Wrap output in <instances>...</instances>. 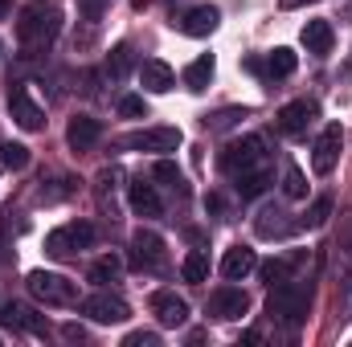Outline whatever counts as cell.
I'll use <instances>...</instances> for the list:
<instances>
[{
  "label": "cell",
  "mask_w": 352,
  "mask_h": 347,
  "mask_svg": "<svg viewBox=\"0 0 352 347\" xmlns=\"http://www.w3.org/2000/svg\"><path fill=\"white\" fill-rule=\"evenodd\" d=\"M180 139H184L180 127H144L135 135H123L119 147H127V152H176Z\"/></svg>",
  "instance_id": "obj_5"
},
{
  "label": "cell",
  "mask_w": 352,
  "mask_h": 347,
  "mask_svg": "<svg viewBox=\"0 0 352 347\" xmlns=\"http://www.w3.org/2000/svg\"><path fill=\"white\" fill-rule=\"evenodd\" d=\"M266 184H270V168H266V164H258V168H250V172H238V176H234V188H238V196H242V200L263 196Z\"/></svg>",
  "instance_id": "obj_21"
},
{
  "label": "cell",
  "mask_w": 352,
  "mask_h": 347,
  "mask_svg": "<svg viewBox=\"0 0 352 347\" xmlns=\"http://www.w3.org/2000/svg\"><path fill=\"white\" fill-rule=\"evenodd\" d=\"M127 204H131V213H135V217H160V213H164V204H160L156 188H152V184H144V180H131V184H127Z\"/></svg>",
  "instance_id": "obj_17"
},
{
  "label": "cell",
  "mask_w": 352,
  "mask_h": 347,
  "mask_svg": "<svg viewBox=\"0 0 352 347\" xmlns=\"http://www.w3.org/2000/svg\"><path fill=\"white\" fill-rule=\"evenodd\" d=\"M25 315H29V307H21V302H4L0 307V323L12 327V331H25Z\"/></svg>",
  "instance_id": "obj_31"
},
{
  "label": "cell",
  "mask_w": 352,
  "mask_h": 347,
  "mask_svg": "<svg viewBox=\"0 0 352 347\" xmlns=\"http://www.w3.org/2000/svg\"><path fill=\"white\" fill-rule=\"evenodd\" d=\"M213 70H217V66H213V53H201L197 62H188V66H184V86L201 94V90L213 82Z\"/></svg>",
  "instance_id": "obj_22"
},
{
  "label": "cell",
  "mask_w": 352,
  "mask_h": 347,
  "mask_svg": "<svg viewBox=\"0 0 352 347\" xmlns=\"http://www.w3.org/2000/svg\"><path fill=\"white\" fill-rule=\"evenodd\" d=\"M29 294L45 307H74L78 302V282H70L66 274H50V270H33L29 274Z\"/></svg>",
  "instance_id": "obj_3"
},
{
  "label": "cell",
  "mask_w": 352,
  "mask_h": 347,
  "mask_svg": "<svg viewBox=\"0 0 352 347\" xmlns=\"http://www.w3.org/2000/svg\"><path fill=\"white\" fill-rule=\"evenodd\" d=\"M291 233H295V225L283 221V213L266 208L263 217H258V237H291Z\"/></svg>",
  "instance_id": "obj_24"
},
{
  "label": "cell",
  "mask_w": 352,
  "mask_h": 347,
  "mask_svg": "<svg viewBox=\"0 0 352 347\" xmlns=\"http://www.w3.org/2000/svg\"><path fill=\"white\" fill-rule=\"evenodd\" d=\"M254 270H258V254H254L250 246H234V250H226V258H221V278L238 282V278H246V274H254Z\"/></svg>",
  "instance_id": "obj_18"
},
{
  "label": "cell",
  "mask_w": 352,
  "mask_h": 347,
  "mask_svg": "<svg viewBox=\"0 0 352 347\" xmlns=\"http://www.w3.org/2000/svg\"><path fill=\"white\" fill-rule=\"evenodd\" d=\"M123 347H160V335H152V331H135V335H127Z\"/></svg>",
  "instance_id": "obj_36"
},
{
  "label": "cell",
  "mask_w": 352,
  "mask_h": 347,
  "mask_svg": "<svg viewBox=\"0 0 352 347\" xmlns=\"http://www.w3.org/2000/svg\"><path fill=\"white\" fill-rule=\"evenodd\" d=\"M180 274H184V282H205L209 278V258L201 250H188L184 261H180Z\"/></svg>",
  "instance_id": "obj_25"
},
{
  "label": "cell",
  "mask_w": 352,
  "mask_h": 347,
  "mask_svg": "<svg viewBox=\"0 0 352 347\" xmlns=\"http://www.w3.org/2000/svg\"><path fill=\"white\" fill-rule=\"evenodd\" d=\"M217 164H221L226 176H238V172L258 168V164H266V139L263 135H242V139H234V143L221 152Z\"/></svg>",
  "instance_id": "obj_4"
},
{
  "label": "cell",
  "mask_w": 352,
  "mask_h": 347,
  "mask_svg": "<svg viewBox=\"0 0 352 347\" xmlns=\"http://www.w3.org/2000/svg\"><path fill=\"white\" fill-rule=\"evenodd\" d=\"M332 41H336L332 21H307V25H303V45H307V53L324 58V53H332Z\"/></svg>",
  "instance_id": "obj_20"
},
{
  "label": "cell",
  "mask_w": 352,
  "mask_h": 347,
  "mask_svg": "<svg viewBox=\"0 0 352 347\" xmlns=\"http://www.w3.org/2000/svg\"><path fill=\"white\" fill-rule=\"evenodd\" d=\"M340 147H344V131H340V123H328V127L320 131L316 147H311V168H316V176H328L336 168Z\"/></svg>",
  "instance_id": "obj_8"
},
{
  "label": "cell",
  "mask_w": 352,
  "mask_h": 347,
  "mask_svg": "<svg viewBox=\"0 0 352 347\" xmlns=\"http://www.w3.org/2000/svg\"><path fill=\"white\" fill-rule=\"evenodd\" d=\"M8 12H12V4H8V0H0V21H4Z\"/></svg>",
  "instance_id": "obj_38"
},
{
  "label": "cell",
  "mask_w": 352,
  "mask_h": 347,
  "mask_svg": "<svg viewBox=\"0 0 352 347\" xmlns=\"http://www.w3.org/2000/svg\"><path fill=\"white\" fill-rule=\"evenodd\" d=\"M283 8H299V4H307V0H278Z\"/></svg>",
  "instance_id": "obj_39"
},
{
  "label": "cell",
  "mask_w": 352,
  "mask_h": 347,
  "mask_svg": "<svg viewBox=\"0 0 352 347\" xmlns=\"http://www.w3.org/2000/svg\"><path fill=\"white\" fill-rule=\"evenodd\" d=\"M217 8L213 4H197V8H188V12H180L176 16V29L184 33V37H209L213 29H217Z\"/></svg>",
  "instance_id": "obj_15"
},
{
  "label": "cell",
  "mask_w": 352,
  "mask_h": 347,
  "mask_svg": "<svg viewBox=\"0 0 352 347\" xmlns=\"http://www.w3.org/2000/svg\"><path fill=\"white\" fill-rule=\"evenodd\" d=\"M78 12H82V21H102L107 0H78Z\"/></svg>",
  "instance_id": "obj_35"
},
{
  "label": "cell",
  "mask_w": 352,
  "mask_h": 347,
  "mask_svg": "<svg viewBox=\"0 0 352 347\" xmlns=\"http://www.w3.org/2000/svg\"><path fill=\"white\" fill-rule=\"evenodd\" d=\"M295 66H299V58H295V49H287V45H278V49L266 58V74H270V78H287V74H295Z\"/></svg>",
  "instance_id": "obj_23"
},
{
  "label": "cell",
  "mask_w": 352,
  "mask_h": 347,
  "mask_svg": "<svg viewBox=\"0 0 352 347\" xmlns=\"http://www.w3.org/2000/svg\"><path fill=\"white\" fill-rule=\"evenodd\" d=\"M98 135H102V127H98V119H90V115H78V119H70V127H66V143L74 147V152H87L98 143Z\"/></svg>",
  "instance_id": "obj_19"
},
{
  "label": "cell",
  "mask_w": 352,
  "mask_h": 347,
  "mask_svg": "<svg viewBox=\"0 0 352 347\" xmlns=\"http://www.w3.org/2000/svg\"><path fill=\"white\" fill-rule=\"evenodd\" d=\"M152 315H156L160 327H184L188 323V302L176 298L173 290H156L152 294Z\"/></svg>",
  "instance_id": "obj_14"
},
{
  "label": "cell",
  "mask_w": 352,
  "mask_h": 347,
  "mask_svg": "<svg viewBox=\"0 0 352 347\" xmlns=\"http://www.w3.org/2000/svg\"><path fill=\"white\" fill-rule=\"evenodd\" d=\"M307 265V254L303 250H291V254H278V258L270 261H258V274H263V282L270 286H283V282H295V274Z\"/></svg>",
  "instance_id": "obj_12"
},
{
  "label": "cell",
  "mask_w": 352,
  "mask_h": 347,
  "mask_svg": "<svg viewBox=\"0 0 352 347\" xmlns=\"http://www.w3.org/2000/svg\"><path fill=\"white\" fill-rule=\"evenodd\" d=\"M8 115L21 131H41L45 127V110L33 102L29 86H8Z\"/></svg>",
  "instance_id": "obj_7"
},
{
  "label": "cell",
  "mask_w": 352,
  "mask_h": 347,
  "mask_svg": "<svg viewBox=\"0 0 352 347\" xmlns=\"http://www.w3.org/2000/svg\"><path fill=\"white\" fill-rule=\"evenodd\" d=\"M82 315H87V319H94V323H127L131 307H127L119 294H107V290H98V294L82 298Z\"/></svg>",
  "instance_id": "obj_9"
},
{
  "label": "cell",
  "mask_w": 352,
  "mask_h": 347,
  "mask_svg": "<svg viewBox=\"0 0 352 347\" xmlns=\"http://www.w3.org/2000/svg\"><path fill=\"white\" fill-rule=\"evenodd\" d=\"M62 335H66L70 344H82V339H87V331H82L78 323H66V327H62Z\"/></svg>",
  "instance_id": "obj_37"
},
{
  "label": "cell",
  "mask_w": 352,
  "mask_h": 347,
  "mask_svg": "<svg viewBox=\"0 0 352 347\" xmlns=\"http://www.w3.org/2000/svg\"><path fill=\"white\" fill-rule=\"evenodd\" d=\"M316 119H320V106H316L311 98H295V102H287V106L278 110V131H283V135H303Z\"/></svg>",
  "instance_id": "obj_11"
},
{
  "label": "cell",
  "mask_w": 352,
  "mask_h": 347,
  "mask_svg": "<svg viewBox=\"0 0 352 347\" xmlns=\"http://www.w3.org/2000/svg\"><path fill=\"white\" fill-rule=\"evenodd\" d=\"M58 12H45V8H25L21 21H16V41L29 49V53H41L45 45H54L58 37Z\"/></svg>",
  "instance_id": "obj_1"
},
{
  "label": "cell",
  "mask_w": 352,
  "mask_h": 347,
  "mask_svg": "<svg viewBox=\"0 0 352 347\" xmlns=\"http://www.w3.org/2000/svg\"><path fill=\"white\" fill-rule=\"evenodd\" d=\"M238 119H246V110H238V106H226V110H217L213 119H205V127H213V131H226V127H234Z\"/></svg>",
  "instance_id": "obj_32"
},
{
  "label": "cell",
  "mask_w": 352,
  "mask_h": 347,
  "mask_svg": "<svg viewBox=\"0 0 352 347\" xmlns=\"http://www.w3.org/2000/svg\"><path fill=\"white\" fill-rule=\"evenodd\" d=\"M283 192H287V200H303V196H307V180L299 172V164H287V172H283Z\"/></svg>",
  "instance_id": "obj_30"
},
{
  "label": "cell",
  "mask_w": 352,
  "mask_h": 347,
  "mask_svg": "<svg viewBox=\"0 0 352 347\" xmlns=\"http://www.w3.org/2000/svg\"><path fill=\"white\" fill-rule=\"evenodd\" d=\"M152 180H160V184H168V188H180V168H176L173 160H156Z\"/></svg>",
  "instance_id": "obj_33"
},
{
  "label": "cell",
  "mask_w": 352,
  "mask_h": 347,
  "mask_svg": "<svg viewBox=\"0 0 352 347\" xmlns=\"http://www.w3.org/2000/svg\"><path fill=\"white\" fill-rule=\"evenodd\" d=\"M0 164L8 172H25L29 168V147L25 143H0Z\"/></svg>",
  "instance_id": "obj_28"
},
{
  "label": "cell",
  "mask_w": 352,
  "mask_h": 347,
  "mask_svg": "<svg viewBox=\"0 0 352 347\" xmlns=\"http://www.w3.org/2000/svg\"><path fill=\"white\" fill-rule=\"evenodd\" d=\"M119 115H123V119H144L148 106H144L140 94H123V98H119Z\"/></svg>",
  "instance_id": "obj_34"
},
{
  "label": "cell",
  "mask_w": 352,
  "mask_h": 347,
  "mask_svg": "<svg viewBox=\"0 0 352 347\" xmlns=\"http://www.w3.org/2000/svg\"><path fill=\"white\" fill-rule=\"evenodd\" d=\"M328 217H332V196H316L311 208H307V217H303L299 225H307V229H324Z\"/></svg>",
  "instance_id": "obj_29"
},
{
  "label": "cell",
  "mask_w": 352,
  "mask_h": 347,
  "mask_svg": "<svg viewBox=\"0 0 352 347\" xmlns=\"http://www.w3.org/2000/svg\"><path fill=\"white\" fill-rule=\"evenodd\" d=\"M266 315H270L274 323H283V327H299V323L307 319V290H303L299 282L274 286L270 298H266Z\"/></svg>",
  "instance_id": "obj_2"
},
{
  "label": "cell",
  "mask_w": 352,
  "mask_h": 347,
  "mask_svg": "<svg viewBox=\"0 0 352 347\" xmlns=\"http://www.w3.org/2000/svg\"><path fill=\"white\" fill-rule=\"evenodd\" d=\"M164 261H168L164 237H156V233H148V229H140V233L131 237V265H135V270H160Z\"/></svg>",
  "instance_id": "obj_10"
},
{
  "label": "cell",
  "mask_w": 352,
  "mask_h": 347,
  "mask_svg": "<svg viewBox=\"0 0 352 347\" xmlns=\"http://www.w3.org/2000/svg\"><path fill=\"white\" fill-rule=\"evenodd\" d=\"M246 307H250V298H246L238 286H221V290L209 294V315H213V319H226V323H230V319H242Z\"/></svg>",
  "instance_id": "obj_13"
},
{
  "label": "cell",
  "mask_w": 352,
  "mask_h": 347,
  "mask_svg": "<svg viewBox=\"0 0 352 347\" xmlns=\"http://www.w3.org/2000/svg\"><path fill=\"white\" fill-rule=\"evenodd\" d=\"M140 82H144L148 94H168V90L176 86V74H173V66H168V62L148 58V62L140 66Z\"/></svg>",
  "instance_id": "obj_16"
},
{
  "label": "cell",
  "mask_w": 352,
  "mask_h": 347,
  "mask_svg": "<svg viewBox=\"0 0 352 347\" xmlns=\"http://www.w3.org/2000/svg\"><path fill=\"white\" fill-rule=\"evenodd\" d=\"M90 241H94V229H90L87 221H70V225H62V229H54V233L45 237V254L66 258V254H74V250H87Z\"/></svg>",
  "instance_id": "obj_6"
},
{
  "label": "cell",
  "mask_w": 352,
  "mask_h": 347,
  "mask_svg": "<svg viewBox=\"0 0 352 347\" xmlns=\"http://www.w3.org/2000/svg\"><path fill=\"white\" fill-rule=\"evenodd\" d=\"M135 66V58H131V45H115L111 49V58H107V74L119 82V78H127V70Z\"/></svg>",
  "instance_id": "obj_27"
},
{
  "label": "cell",
  "mask_w": 352,
  "mask_h": 347,
  "mask_svg": "<svg viewBox=\"0 0 352 347\" xmlns=\"http://www.w3.org/2000/svg\"><path fill=\"white\" fill-rule=\"evenodd\" d=\"M119 270H123V258H119V254H102V258L90 265V282H98V286H102V282H115Z\"/></svg>",
  "instance_id": "obj_26"
}]
</instances>
